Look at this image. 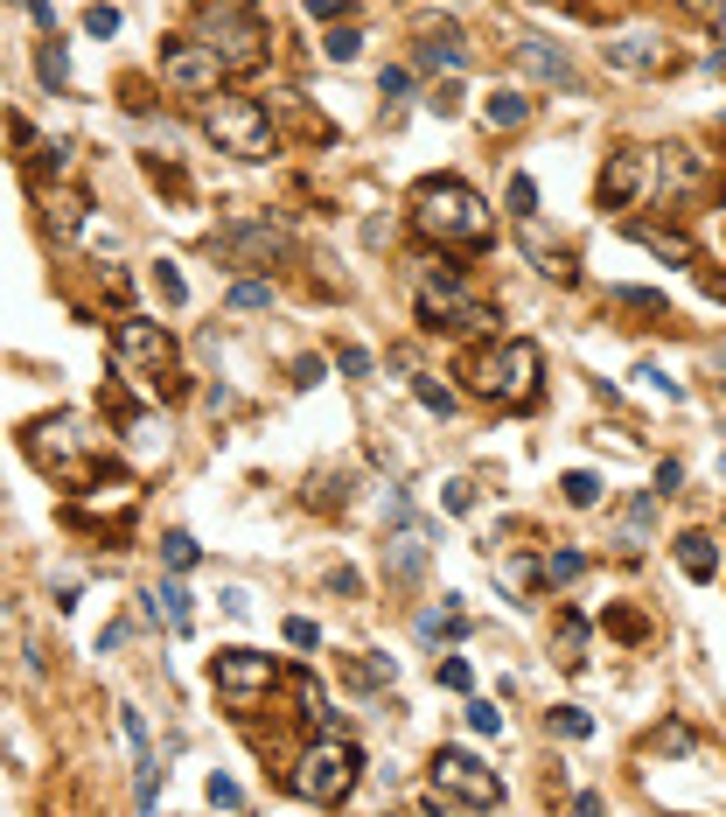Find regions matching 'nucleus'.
<instances>
[{
	"instance_id": "f257e3e1",
	"label": "nucleus",
	"mask_w": 726,
	"mask_h": 817,
	"mask_svg": "<svg viewBox=\"0 0 726 817\" xmlns=\"http://www.w3.org/2000/svg\"><path fill=\"white\" fill-rule=\"evenodd\" d=\"M412 231L427 245H441V252H489L496 245V211L462 175H427L412 189Z\"/></svg>"
},
{
	"instance_id": "f03ea898",
	"label": "nucleus",
	"mask_w": 726,
	"mask_h": 817,
	"mask_svg": "<svg viewBox=\"0 0 726 817\" xmlns=\"http://www.w3.org/2000/svg\"><path fill=\"white\" fill-rule=\"evenodd\" d=\"M412 294H419V329H433V336H483V329H496V308L468 287V273L441 252V245L419 259Z\"/></svg>"
},
{
	"instance_id": "7ed1b4c3",
	"label": "nucleus",
	"mask_w": 726,
	"mask_h": 817,
	"mask_svg": "<svg viewBox=\"0 0 726 817\" xmlns=\"http://www.w3.org/2000/svg\"><path fill=\"white\" fill-rule=\"evenodd\" d=\"M462 377H468V392L483 398V406H496V412H531V406H538V392H545V356H538V343L510 336V343L475 350L468 364H462Z\"/></svg>"
},
{
	"instance_id": "20e7f679",
	"label": "nucleus",
	"mask_w": 726,
	"mask_h": 817,
	"mask_svg": "<svg viewBox=\"0 0 726 817\" xmlns=\"http://www.w3.org/2000/svg\"><path fill=\"white\" fill-rule=\"evenodd\" d=\"M112 364L140 398H175L182 392V350L161 321H140V315H120L112 321Z\"/></svg>"
},
{
	"instance_id": "39448f33",
	"label": "nucleus",
	"mask_w": 726,
	"mask_h": 817,
	"mask_svg": "<svg viewBox=\"0 0 726 817\" xmlns=\"http://www.w3.org/2000/svg\"><path fill=\"white\" fill-rule=\"evenodd\" d=\"M356 775H363V754L350 734H315L300 748V762L286 769V790L300 796L308 810H342L356 796Z\"/></svg>"
},
{
	"instance_id": "423d86ee",
	"label": "nucleus",
	"mask_w": 726,
	"mask_h": 817,
	"mask_svg": "<svg viewBox=\"0 0 726 817\" xmlns=\"http://www.w3.org/2000/svg\"><path fill=\"white\" fill-rule=\"evenodd\" d=\"M203 133L217 140V155H231V161H273V112L259 99H245V91H209Z\"/></svg>"
},
{
	"instance_id": "0eeeda50",
	"label": "nucleus",
	"mask_w": 726,
	"mask_h": 817,
	"mask_svg": "<svg viewBox=\"0 0 726 817\" xmlns=\"http://www.w3.org/2000/svg\"><path fill=\"white\" fill-rule=\"evenodd\" d=\"M22 447H29L35 468L64 475V483H78V475L99 462V433H91L84 412H43V420L22 433Z\"/></svg>"
},
{
	"instance_id": "6e6552de",
	"label": "nucleus",
	"mask_w": 726,
	"mask_h": 817,
	"mask_svg": "<svg viewBox=\"0 0 726 817\" xmlns=\"http://www.w3.org/2000/svg\"><path fill=\"white\" fill-rule=\"evenodd\" d=\"M427 804L433 810H496L503 804V775L483 769L468 748H441L427 775Z\"/></svg>"
},
{
	"instance_id": "1a4fd4ad",
	"label": "nucleus",
	"mask_w": 726,
	"mask_h": 817,
	"mask_svg": "<svg viewBox=\"0 0 726 817\" xmlns=\"http://www.w3.org/2000/svg\"><path fill=\"white\" fill-rule=\"evenodd\" d=\"M273 685H280V657H265V650H245V643H231V650L209 657V692H217L238 719H252L259 699L273 692Z\"/></svg>"
},
{
	"instance_id": "9d476101",
	"label": "nucleus",
	"mask_w": 726,
	"mask_h": 817,
	"mask_svg": "<svg viewBox=\"0 0 726 817\" xmlns=\"http://www.w3.org/2000/svg\"><path fill=\"white\" fill-rule=\"evenodd\" d=\"M196 35H203V43L217 49L231 70L265 64V22H259V8H245V0H209L203 22H196Z\"/></svg>"
},
{
	"instance_id": "9b49d317",
	"label": "nucleus",
	"mask_w": 726,
	"mask_h": 817,
	"mask_svg": "<svg viewBox=\"0 0 726 817\" xmlns=\"http://www.w3.org/2000/svg\"><path fill=\"white\" fill-rule=\"evenodd\" d=\"M427 559H433V524L412 518L406 489H392V497H385V574L412 587L419 574H427Z\"/></svg>"
},
{
	"instance_id": "f8f14e48",
	"label": "nucleus",
	"mask_w": 726,
	"mask_h": 817,
	"mask_svg": "<svg viewBox=\"0 0 726 817\" xmlns=\"http://www.w3.org/2000/svg\"><path fill=\"white\" fill-rule=\"evenodd\" d=\"M224 56L203 43V35H168L161 43V84L182 91V99H209V91H224Z\"/></svg>"
},
{
	"instance_id": "ddd939ff",
	"label": "nucleus",
	"mask_w": 726,
	"mask_h": 817,
	"mask_svg": "<svg viewBox=\"0 0 726 817\" xmlns=\"http://www.w3.org/2000/svg\"><path fill=\"white\" fill-rule=\"evenodd\" d=\"M217 252L231 259V265H273V259L294 252V238H286L280 217H231L217 231Z\"/></svg>"
},
{
	"instance_id": "4468645a",
	"label": "nucleus",
	"mask_w": 726,
	"mask_h": 817,
	"mask_svg": "<svg viewBox=\"0 0 726 817\" xmlns=\"http://www.w3.org/2000/svg\"><path fill=\"white\" fill-rule=\"evenodd\" d=\"M643 189H657V155H649V147H615L608 168H601V211L628 217L643 203Z\"/></svg>"
},
{
	"instance_id": "2eb2a0df",
	"label": "nucleus",
	"mask_w": 726,
	"mask_h": 817,
	"mask_svg": "<svg viewBox=\"0 0 726 817\" xmlns=\"http://www.w3.org/2000/svg\"><path fill=\"white\" fill-rule=\"evenodd\" d=\"M608 70H628V78H663L671 70V43H663V29H622L601 43Z\"/></svg>"
},
{
	"instance_id": "dca6fc26",
	"label": "nucleus",
	"mask_w": 726,
	"mask_h": 817,
	"mask_svg": "<svg viewBox=\"0 0 726 817\" xmlns=\"http://www.w3.org/2000/svg\"><path fill=\"white\" fill-rule=\"evenodd\" d=\"M518 64L531 70L538 84H559V91H580V70H572V56L559 49V43H545V35H518Z\"/></svg>"
},
{
	"instance_id": "f3484780",
	"label": "nucleus",
	"mask_w": 726,
	"mask_h": 817,
	"mask_svg": "<svg viewBox=\"0 0 726 817\" xmlns=\"http://www.w3.org/2000/svg\"><path fill=\"white\" fill-rule=\"evenodd\" d=\"M412 64H419V70H462V64H468L462 22H441V29H427V35H419V49H412Z\"/></svg>"
},
{
	"instance_id": "a211bd4d",
	"label": "nucleus",
	"mask_w": 726,
	"mask_h": 817,
	"mask_svg": "<svg viewBox=\"0 0 726 817\" xmlns=\"http://www.w3.org/2000/svg\"><path fill=\"white\" fill-rule=\"evenodd\" d=\"M84 189H70V182H56V189H43V224H49V238H78L84 231Z\"/></svg>"
},
{
	"instance_id": "6ab92c4d",
	"label": "nucleus",
	"mask_w": 726,
	"mask_h": 817,
	"mask_svg": "<svg viewBox=\"0 0 726 817\" xmlns=\"http://www.w3.org/2000/svg\"><path fill=\"white\" fill-rule=\"evenodd\" d=\"M161 615H168V629H175V636L196 629V601H189L182 580H161L155 594H147V622H161Z\"/></svg>"
},
{
	"instance_id": "aec40b11",
	"label": "nucleus",
	"mask_w": 726,
	"mask_h": 817,
	"mask_svg": "<svg viewBox=\"0 0 726 817\" xmlns=\"http://www.w3.org/2000/svg\"><path fill=\"white\" fill-rule=\"evenodd\" d=\"M531 112H538V99H524V91H496V99H483V126L489 133H518V126H531Z\"/></svg>"
},
{
	"instance_id": "412c9836",
	"label": "nucleus",
	"mask_w": 726,
	"mask_h": 817,
	"mask_svg": "<svg viewBox=\"0 0 726 817\" xmlns=\"http://www.w3.org/2000/svg\"><path fill=\"white\" fill-rule=\"evenodd\" d=\"M628 238H636L643 252L671 259V265H692V238H684V231H671V224H628Z\"/></svg>"
},
{
	"instance_id": "4be33fe9",
	"label": "nucleus",
	"mask_w": 726,
	"mask_h": 817,
	"mask_svg": "<svg viewBox=\"0 0 726 817\" xmlns=\"http://www.w3.org/2000/svg\"><path fill=\"white\" fill-rule=\"evenodd\" d=\"M649 524H657V489H643V497L622 510V524H615V545H622V553H643V545H649Z\"/></svg>"
},
{
	"instance_id": "5701e85b",
	"label": "nucleus",
	"mask_w": 726,
	"mask_h": 817,
	"mask_svg": "<svg viewBox=\"0 0 726 817\" xmlns=\"http://www.w3.org/2000/svg\"><path fill=\"white\" fill-rule=\"evenodd\" d=\"M705 175V161L692 155V147H663V161H657V189H671V196H678V189H692Z\"/></svg>"
},
{
	"instance_id": "b1692460",
	"label": "nucleus",
	"mask_w": 726,
	"mask_h": 817,
	"mask_svg": "<svg viewBox=\"0 0 726 817\" xmlns=\"http://www.w3.org/2000/svg\"><path fill=\"white\" fill-rule=\"evenodd\" d=\"M126 454H133V462H161V454H168V433L147 420V412H126Z\"/></svg>"
},
{
	"instance_id": "393cba45",
	"label": "nucleus",
	"mask_w": 726,
	"mask_h": 817,
	"mask_svg": "<svg viewBox=\"0 0 726 817\" xmlns=\"http://www.w3.org/2000/svg\"><path fill=\"white\" fill-rule=\"evenodd\" d=\"M342 678H350L356 692H385L392 678H398V663L392 657H342Z\"/></svg>"
},
{
	"instance_id": "a878e982",
	"label": "nucleus",
	"mask_w": 726,
	"mask_h": 817,
	"mask_svg": "<svg viewBox=\"0 0 726 817\" xmlns=\"http://www.w3.org/2000/svg\"><path fill=\"white\" fill-rule=\"evenodd\" d=\"M678 566H684V580H713L719 574L713 538H705V531H684V538H678Z\"/></svg>"
},
{
	"instance_id": "bb28decb",
	"label": "nucleus",
	"mask_w": 726,
	"mask_h": 817,
	"mask_svg": "<svg viewBox=\"0 0 726 817\" xmlns=\"http://www.w3.org/2000/svg\"><path fill=\"white\" fill-rule=\"evenodd\" d=\"M419 636L427 643H462L468 636V615L454 608V594H447V608H427V615H419Z\"/></svg>"
},
{
	"instance_id": "cd10ccee",
	"label": "nucleus",
	"mask_w": 726,
	"mask_h": 817,
	"mask_svg": "<svg viewBox=\"0 0 726 817\" xmlns=\"http://www.w3.org/2000/svg\"><path fill=\"white\" fill-rule=\"evenodd\" d=\"M35 70H43V84L49 91H70V56H64V35H43V49H35Z\"/></svg>"
},
{
	"instance_id": "c85d7f7f",
	"label": "nucleus",
	"mask_w": 726,
	"mask_h": 817,
	"mask_svg": "<svg viewBox=\"0 0 726 817\" xmlns=\"http://www.w3.org/2000/svg\"><path fill=\"white\" fill-rule=\"evenodd\" d=\"M580 574H587L580 553H538V587H545V594H552V587H572Z\"/></svg>"
},
{
	"instance_id": "c756f323",
	"label": "nucleus",
	"mask_w": 726,
	"mask_h": 817,
	"mask_svg": "<svg viewBox=\"0 0 726 817\" xmlns=\"http://www.w3.org/2000/svg\"><path fill=\"white\" fill-rule=\"evenodd\" d=\"M559 497H566L572 510H594V503H601V475H594V468H566V475H559Z\"/></svg>"
},
{
	"instance_id": "7c9ffc66",
	"label": "nucleus",
	"mask_w": 726,
	"mask_h": 817,
	"mask_svg": "<svg viewBox=\"0 0 726 817\" xmlns=\"http://www.w3.org/2000/svg\"><path fill=\"white\" fill-rule=\"evenodd\" d=\"M356 49H363V29H356V22H329V35H321V56H329V64H356Z\"/></svg>"
},
{
	"instance_id": "2f4dec72",
	"label": "nucleus",
	"mask_w": 726,
	"mask_h": 817,
	"mask_svg": "<svg viewBox=\"0 0 726 817\" xmlns=\"http://www.w3.org/2000/svg\"><path fill=\"white\" fill-rule=\"evenodd\" d=\"M559 663L566 671H587V622L580 615H559Z\"/></svg>"
},
{
	"instance_id": "473e14b6",
	"label": "nucleus",
	"mask_w": 726,
	"mask_h": 817,
	"mask_svg": "<svg viewBox=\"0 0 726 817\" xmlns=\"http://www.w3.org/2000/svg\"><path fill=\"white\" fill-rule=\"evenodd\" d=\"M196 559H203V545L189 538V531H161V566H168V574H189Z\"/></svg>"
},
{
	"instance_id": "72a5a7b5",
	"label": "nucleus",
	"mask_w": 726,
	"mask_h": 817,
	"mask_svg": "<svg viewBox=\"0 0 726 817\" xmlns=\"http://www.w3.org/2000/svg\"><path fill=\"white\" fill-rule=\"evenodd\" d=\"M503 203H510V217H538V182H531V175H510V189H503Z\"/></svg>"
},
{
	"instance_id": "f704fd0d",
	"label": "nucleus",
	"mask_w": 726,
	"mask_h": 817,
	"mask_svg": "<svg viewBox=\"0 0 726 817\" xmlns=\"http://www.w3.org/2000/svg\"><path fill=\"white\" fill-rule=\"evenodd\" d=\"M231 308H238V315L273 308V280H238V287H231Z\"/></svg>"
},
{
	"instance_id": "c9c22d12",
	"label": "nucleus",
	"mask_w": 726,
	"mask_h": 817,
	"mask_svg": "<svg viewBox=\"0 0 726 817\" xmlns=\"http://www.w3.org/2000/svg\"><path fill=\"white\" fill-rule=\"evenodd\" d=\"M84 35H91V43L120 35V8H112V0H91V8H84Z\"/></svg>"
},
{
	"instance_id": "e433bc0d",
	"label": "nucleus",
	"mask_w": 726,
	"mask_h": 817,
	"mask_svg": "<svg viewBox=\"0 0 726 817\" xmlns=\"http://www.w3.org/2000/svg\"><path fill=\"white\" fill-rule=\"evenodd\" d=\"M427 112H433V120H454V112H462V78H454V70H447V78H441V84H433V99H427Z\"/></svg>"
},
{
	"instance_id": "4c0bfd02",
	"label": "nucleus",
	"mask_w": 726,
	"mask_h": 817,
	"mask_svg": "<svg viewBox=\"0 0 726 817\" xmlns=\"http://www.w3.org/2000/svg\"><path fill=\"white\" fill-rule=\"evenodd\" d=\"M155 294L168 300V308H182V300H189V280L175 273V259H161V265H155Z\"/></svg>"
},
{
	"instance_id": "58836bf2",
	"label": "nucleus",
	"mask_w": 726,
	"mask_h": 817,
	"mask_svg": "<svg viewBox=\"0 0 726 817\" xmlns=\"http://www.w3.org/2000/svg\"><path fill=\"white\" fill-rule=\"evenodd\" d=\"M412 398H419L427 412H441V420L454 412V392H447V385H433V377H412Z\"/></svg>"
},
{
	"instance_id": "ea45409f",
	"label": "nucleus",
	"mask_w": 726,
	"mask_h": 817,
	"mask_svg": "<svg viewBox=\"0 0 726 817\" xmlns=\"http://www.w3.org/2000/svg\"><path fill=\"white\" fill-rule=\"evenodd\" d=\"M552 734H566V740H587V734H594V719H587L580 706H552Z\"/></svg>"
},
{
	"instance_id": "a19ab883",
	"label": "nucleus",
	"mask_w": 726,
	"mask_h": 817,
	"mask_svg": "<svg viewBox=\"0 0 726 817\" xmlns=\"http://www.w3.org/2000/svg\"><path fill=\"white\" fill-rule=\"evenodd\" d=\"M608 300H615V308H636V315H663V294H649V287H615Z\"/></svg>"
},
{
	"instance_id": "79ce46f5",
	"label": "nucleus",
	"mask_w": 726,
	"mask_h": 817,
	"mask_svg": "<svg viewBox=\"0 0 726 817\" xmlns=\"http://www.w3.org/2000/svg\"><path fill=\"white\" fill-rule=\"evenodd\" d=\"M203 796H209L217 810H238V804H245V790L231 783V775H209V783H203Z\"/></svg>"
},
{
	"instance_id": "37998d69",
	"label": "nucleus",
	"mask_w": 726,
	"mask_h": 817,
	"mask_svg": "<svg viewBox=\"0 0 726 817\" xmlns=\"http://www.w3.org/2000/svg\"><path fill=\"white\" fill-rule=\"evenodd\" d=\"M468 734H503V713L489 699H468Z\"/></svg>"
},
{
	"instance_id": "c03bdc74",
	"label": "nucleus",
	"mask_w": 726,
	"mask_h": 817,
	"mask_svg": "<svg viewBox=\"0 0 726 817\" xmlns=\"http://www.w3.org/2000/svg\"><path fill=\"white\" fill-rule=\"evenodd\" d=\"M412 91V70L406 64H385V78H377V99H406Z\"/></svg>"
},
{
	"instance_id": "a18cd8bd",
	"label": "nucleus",
	"mask_w": 726,
	"mask_h": 817,
	"mask_svg": "<svg viewBox=\"0 0 726 817\" xmlns=\"http://www.w3.org/2000/svg\"><path fill=\"white\" fill-rule=\"evenodd\" d=\"M300 8H308L315 22L329 29V22H350V8H356V0H300Z\"/></svg>"
},
{
	"instance_id": "49530a36",
	"label": "nucleus",
	"mask_w": 726,
	"mask_h": 817,
	"mask_svg": "<svg viewBox=\"0 0 726 817\" xmlns=\"http://www.w3.org/2000/svg\"><path fill=\"white\" fill-rule=\"evenodd\" d=\"M649 748H657V754H692V734H684V727H657Z\"/></svg>"
},
{
	"instance_id": "de8ad7c7",
	"label": "nucleus",
	"mask_w": 726,
	"mask_h": 817,
	"mask_svg": "<svg viewBox=\"0 0 726 817\" xmlns=\"http://www.w3.org/2000/svg\"><path fill=\"white\" fill-rule=\"evenodd\" d=\"M636 377H643V385H649V392H663V398H671V406H678V398H684V385H678V377H663L657 364H636Z\"/></svg>"
},
{
	"instance_id": "09e8293b",
	"label": "nucleus",
	"mask_w": 726,
	"mask_h": 817,
	"mask_svg": "<svg viewBox=\"0 0 726 817\" xmlns=\"http://www.w3.org/2000/svg\"><path fill=\"white\" fill-rule=\"evenodd\" d=\"M441 503L454 510V518H468V510H475V483H447V489H441Z\"/></svg>"
},
{
	"instance_id": "8fccbe9b",
	"label": "nucleus",
	"mask_w": 726,
	"mask_h": 817,
	"mask_svg": "<svg viewBox=\"0 0 726 817\" xmlns=\"http://www.w3.org/2000/svg\"><path fill=\"white\" fill-rule=\"evenodd\" d=\"M286 643H294V650H315V643H321V629H315L308 615H294V622H286Z\"/></svg>"
},
{
	"instance_id": "3c124183",
	"label": "nucleus",
	"mask_w": 726,
	"mask_h": 817,
	"mask_svg": "<svg viewBox=\"0 0 726 817\" xmlns=\"http://www.w3.org/2000/svg\"><path fill=\"white\" fill-rule=\"evenodd\" d=\"M336 364H342V377H371V350L342 343V356H336Z\"/></svg>"
},
{
	"instance_id": "603ef678",
	"label": "nucleus",
	"mask_w": 726,
	"mask_h": 817,
	"mask_svg": "<svg viewBox=\"0 0 726 817\" xmlns=\"http://www.w3.org/2000/svg\"><path fill=\"white\" fill-rule=\"evenodd\" d=\"M441 685H447V692H468V685H475V671H468L462 657H447V663H441Z\"/></svg>"
},
{
	"instance_id": "864d4df0",
	"label": "nucleus",
	"mask_w": 726,
	"mask_h": 817,
	"mask_svg": "<svg viewBox=\"0 0 726 817\" xmlns=\"http://www.w3.org/2000/svg\"><path fill=\"white\" fill-rule=\"evenodd\" d=\"M329 587H336L342 601H356V594H363V574H356V566H336V574H329Z\"/></svg>"
},
{
	"instance_id": "5fc2aeb1",
	"label": "nucleus",
	"mask_w": 726,
	"mask_h": 817,
	"mask_svg": "<svg viewBox=\"0 0 726 817\" xmlns=\"http://www.w3.org/2000/svg\"><path fill=\"white\" fill-rule=\"evenodd\" d=\"M671 8H684L692 22H719V14H726V0H671Z\"/></svg>"
},
{
	"instance_id": "6e6d98bb",
	"label": "nucleus",
	"mask_w": 726,
	"mask_h": 817,
	"mask_svg": "<svg viewBox=\"0 0 726 817\" xmlns=\"http://www.w3.org/2000/svg\"><path fill=\"white\" fill-rule=\"evenodd\" d=\"M321 371H329L321 356H300V364H294V385H300V392H308V385H321Z\"/></svg>"
},
{
	"instance_id": "4d7b16f0",
	"label": "nucleus",
	"mask_w": 726,
	"mask_h": 817,
	"mask_svg": "<svg viewBox=\"0 0 726 817\" xmlns=\"http://www.w3.org/2000/svg\"><path fill=\"white\" fill-rule=\"evenodd\" d=\"M608 629L628 636V643H643V636H649V629H643V615H608Z\"/></svg>"
},
{
	"instance_id": "13d9d810",
	"label": "nucleus",
	"mask_w": 726,
	"mask_h": 817,
	"mask_svg": "<svg viewBox=\"0 0 726 817\" xmlns=\"http://www.w3.org/2000/svg\"><path fill=\"white\" fill-rule=\"evenodd\" d=\"M678 483H684V468H678V462H663V468H657V497H671Z\"/></svg>"
},
{
	"instance_id": "bf43d9fd",
	"label": "nucleus",
	"mask_w": 726,
	"mask_h": 817,
	"mask_svg": "<svg viewBox=\"0 0 726 817\" xmlns=\"http://www.w3.org/2000/svg\"><path fill=\"white\" fill-rule=\"evenodd\" d=\"M572 810H580V817H594V810H608V796H601V790H580V796H572Z\"/></svg>"
},
{
	"instance_id": "052dcab7",
	"label": "nucleus",
	"mask_w": 726,
	"mask_h": 817,
	"mask_svg": "<svg viewBox=\"0 0 726 817\" xmlns=\"http://www.w3.org/2000/svg\"><path fill=\"white\" fill-rule=\"evenodd\" d=\"M713 371H719V377H726V343H719V350H713Z\"/></svg>"
},
{
	"instance_id": "680f3d73",
	"label": "nucleus",
	"mask_w": 726,
	"mask_h": 817,
	"mask_svg": "<svg viewBox=\"0 0 726 817\" xmlns=\"http://www.w3.org/2000/svg\"><path fill=\"white\" fill-rule=\"evenodd\" d=\"M719 475H726V454H719Z\"/></svg>"
},
{
	"instance_id": "e2e57ef3",
	"label": "nucleus",
	"mask_w": 726,
	"mask_h": 817,
	"mask_svg": "<svg viewBox=\"0 0 726 817\" xmlns=\"http://www.w3.org/2000/svg\"><path fill=\"white\" fill-rule=\"evenodd\" d=\"M719 238H726V231H719Z\"/></svg>"
}]
</instances>
